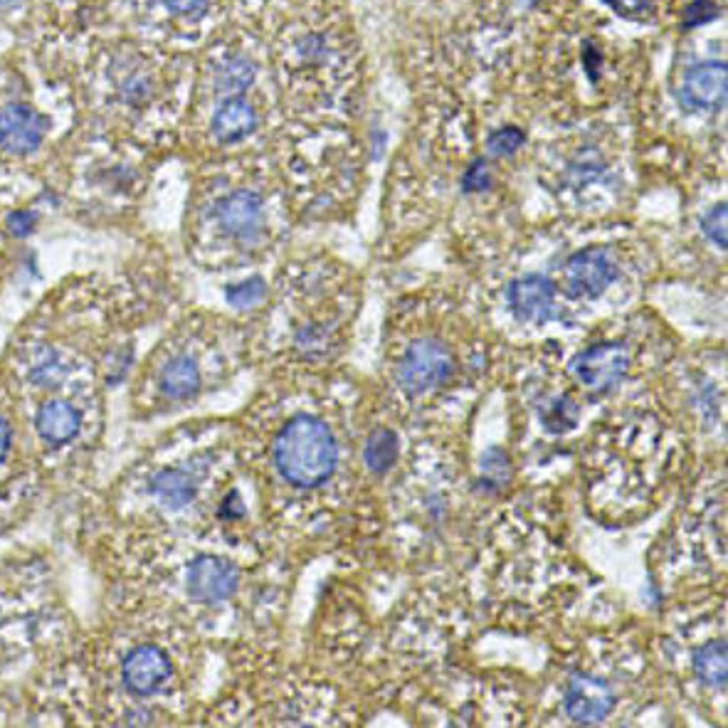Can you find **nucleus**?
I'll use <instances>...</instances> for the list:
<instances>
[{"label":"nucleus","mask_w":728,"mask_h":728,"mask_svg":"<svg viewBox=\"0 0 728 728\" xmlns=\"http://www.w3.org/2000/svg\"><path fill=\"white\" fill-rule=\"evenodd\" d=\"M274 464L294 487H321L336 469V440L329 425L314 415L292 418L274 442Z\"/></svg>","instance_id":"1"},{"label":"nucleus","mask_w":728,"mask_h":728,"mask_svg":"<svg viewBox=\"0 0 728 728\" xmlns=\"http://www.w3.org/2000/svg\"><path fill=\"white\" fill-rule=\"evenodd\" d=\"M452 376V356L447 346L435 339H420L408 348L398 366V383L410 395L430 393L447 383Z\"/></svg>","instance_id":"2"},{"label":"nucleus","mask_w":728,"mask_h":728,"mask_svg":"<svg viewBox=\"0 0 728 728\" xmlns=\"http://www.w3.org/2000/svg\"><path fill=\"white\" fill-rule=\"evenodd\" d=\"M630 356L620 344H595L576 356L571 371L590 390H610L627 376Z\"/></svg>","instance_id":"3"},{"label":"nucleus","mask_w":728,"mask_h":728,"mask_svg":"<svg viewBox=\"0 0 728 728\" xmlns=\"http://www.w3.org/2000/svg\"><path fill=\"white\" fill-rule=\"evenodd\" d=\"M238 566L220 556H200L188 568V590L200 603H223L238 593Z\"/></svg>","instance_id":"4"},{"label":"nucleus","mask_w":728,"mask_h":728,"mask_svg":"<svg viewBox=\"0 0 728 728\" xmlns=\"http://www.w3.org/2000/svg\"><path fill=\"white\" fill-rule=\"evenodd\" d=\"M615 694L608 682L590 677V674H576L566 689V711L578 724H598L613 711Z\"/></svg>","instance_id":"5"},{"label":"nucleus","mask_w":728,"mask_h":728,"mask_svg":"<svg viewBox=\"0 0 728 728\" xmlns=\"http://www.w3.org/2000/svg\"><path fill=\"white\" fill-rule=\"evenodd\" d=\"M48 134V119L25 104L0 109V146L10 154L35 151Z\"/></svg>","instance_id":"6"},{"label":"nucleus","mask_w":728,"mask_h":728,"mask_svg":"<svg viewBox=\"0 0 728 728\" xmlns=\"http://www.w3.org/2000/svg\"><path fill=\"white\" fill-rule=\"evenodd\" d=\"M568 287L580 297H598L618 277V265L608 250H585L568 262Z\"/></svg>","instance_id":"7"},{"label":"nucleus","mask_w":728,"mask_h":728,"mask_svg":"<svg viewBox=\"0 0 728 728\" xmlns=\"http://www.w3.org/2000/svg\"><path fill=\"white\" fill-rule=\"evenodd\" d=\"M218 220L232 238L255 242L262 235V228H265V205H262L260 196L238 191L218 205Z\"/></svg>","instance_id":"8"},{"label":"nucleus","mask_w":728,"mask_h":728,"mask_svg":"<svg viewBox=\"0 0 728 728\" xmlns=\"http://www.w3.org/2000/svg\"><path fill=\"white\" fill-rule=\"evenodd\" d=\"M171 677V662L158 647H139L124 660V684L134 694H154Z\"/></svg>","instance_id":"9"},{"label":"nucleus","mask_w":728,"mask_h":728,"mask_svg":"<svg viewBox=\"0 0 728 728\" xmlns=\"http://www.w3.org/2000/svg\"><path fill=\"white\" fill-rule=\"evenodd\" d=\"M556 289L546 277H524L509 287V309L521 321H541L553 312Z\"/></svg>","instance_id":"10"},{"label":"nucleus","mask_w":728,"mask_h":728,"mask_svg":"<svg viewBox=\"0 0 728 728\" xmlns=\"http://www.w3.org/2000/svg\"><path fill=\"white\" fill-rule=\"evenodd\" d=\"M728 70L724 62H706L694 67L684 82V99L696 109H719L726 102Z\"/></svg>","instance_id":"11"},{"label":"nucleus","mask_w":728,"mask_h":728,"mask_svg":"<svg viewBox=\"0 0 728 728\" xmlns=\"http://www.w3.org/2000/svg\"><path fill=\"white\" fill-rule=\"evenodd\" d=\"M257 129V114L245 99L232 97L220 104L213 116V134L223 144L240 141Z\"/></svg>","instance_id":"12"},{"label":"nucleus","mask_w":728,"mask_h":728,"mask_svg":"<svg viewBox=\"0 0 728 728\" xmlns=\"http://www.w3.org/2000/svg\"><path fill=\"white\" fill-rule=\"evenodd\" d=\"M80 422L82 418L77 413V408H72L70 403H65V400H50V403L40 408L35 425L42 437L62 445V442H70L77 435Z\"/></svg>","instance_id":"13"},{"label":"nucleus","mask_w":728,"mask_h":728,"mask_svg":"<svg viewBox=\"0 0 728 728\" xmlns=\"http://www.w3.org/2000/svg\"><path fill=\"white\" fill-rule=\"evenodd\" d=\"M151 492L161 499L168 509H183L196 497V484L183 472H158L151 479Z\"/></svg>","instance_id":"14"},{"label":"nucleus","mask_w":728,"mask_h":728,"mask_svg":"<svg viewBox=\"0 0 728 728\" xmlns=\"http://www.w3.org/2000/svg\"><path fill=\"white\" fill-rule=\"evenodd\" d=\"M694 672L706 687H726V642L716 640L694 654Z\"/></svg>","instance_id":"15"},{"label":"nucleus","mask_w":728,"mask_h":728,"mask_svg":"<svg viewBox=\"0 0 728 728\" xmlns=\"http://www.w3.org/2000/svg\"><path fill=\"white\" fill-rule=\"evenodd\" d=\"M161 388L166 395L171 398H191L198 393L200 388V373L198 366L191 358H176L166 366V371L161 376Z\"/></svg>","instance_id":"16"},{"label":"nucleus","mask_w":728,"mask_h":728,"mask_svg":"<svg viewBox=\"0 0 728 728\" xmlns=\"http://www.w3.org/2000/svg\"><path fill=\"white\" fill-rule=\"evenodd\" d=\"M398 457V440L390 430H378L368 437L366 445V464L376 474H383L395 464Z\"/></svg>","instance_id":"17"},{"label":"nucleus","mask_w":728,"mask_h":728,"mask_svg":"<svg viewBox=\"0 0 728 728\" xmlns=\"http://www.w3.org/2000/svg\"><path fill=\"white\" fill-rule=\"evenodd\" d=\"M252 80H255V70H252V65L245 60L232 57L218 70V89L223 94H230V97L232 94L245 92L252 84Z\"/></svg>","instance_id":"18"},{"label":"nucleus","mask_w":728,"mask_h":728,"mask_svg":"<svg viewBox=\"0 0 728 728\" xmlns=\"http://www.w3.org/2000/svg\"><path fill=\"white\" fill-rule=\"evenodd\" d=\"M541 420H544L546 430L556 432V435L558 432H568L578 422V405L571 398H558L544 410Z\"/></svg>","instance_id":"19"},{"label":"nucleus","mask_w":728,"mask_h":728,"mask_svg":"<svg viewBox=\"0 0 728 728\" xmlns=\"http://www.w3.org/2000/svg\"><path fill=\"white\" fill-rule=\"evenodd\" d=\"M262 297H265V282L262 279H250V282H242L238 287L230 289V302L235 304V307H252V304H257Z\"/></svg>","instance_id":"20"},{"label":"nucleus","mask_w":728,"mask_h":728,"mask_svg":"<svg viewBox=\"0 0 728 728\" xmlns=\"http://www.w3.org/2000/svg\"><path fill=\"white\" fill-rule=\"evenodd\" d=\"M701 228L706 232V238H711L719 247H726V205L719 203L716 208H711L701 220Z\"/></svg>","instance_id":"21"},{"label":"nucleus","mask_w":728,"mask_h":728,"mask_svg":"<svg viewBox=\"0 0 728 728\" xmlns=\"http://www.w3.org/2000/svg\"><path fill=\"white\" fill-rule=\"evenodd\" d=\"M521 144H524V134L519 129H511V126H506V129H502V131H497L492 136L489 151L494 156H511L514 151H519Z\"/></svg>","instance_id":"22"},{"label":"nucleus","mask_w":728,"mask_h":728,"mask_svg":"<svg viewBox=\"0 0 728 728\" xmlns=\"http://www.w3.org/2000/svg\"><path fill=\"white\" fill-rule=\"evenodd\" d=\"M489 186V173H487V163L484 161H477L472 168H469V173L467 178H464V191H484V188Z\"/></svg>","instance_id":"23"},{"label":"nucleus","mask_w":728,"mask_h":728,"mask_svg":"<svg viewBox=\"0 0 728 728\" xmlns=\"http://www.w3.org/2000/svg\"><path fill=\"white\" fill-rule=\"evenodd\" d=\"M163 3L173 15H196L203 13L208 0H163Z\"/></svg>","instance_id":"24"},{"label":"nucleus","mask_w":728,"mask_h":728,"mask_svg":"<svg viewBox=\"0 0 728 728\" xmlns=\"http://www.w3.org/2000/svg\"><path fill=\"white\" fill-rule=\"evenodd\" d=\"M716 13V8L709 3V0H696L689 10V20L692 23H706V20H711Z\"/></svg>","instance_id":"25"},{"label":"nucleus","mask_w":728,"mask_h":728,"mask_svg":"<svg viewBox=\"0 0 728 728\" xmlns=\"http://www.w3.org/2000/svg\"><path fill=\"white\" fill-rule=\"evenodd\" d=\"M610 3L615 6L618 13L632 15V13H640V10L647 6V0H610Z\"/></svg>","instance_id":"26"},{"label":"nucleus","mask_w":728,"mask_h":728,"mask_svg":"<svg viewBox=\"0 0 728 728\" xmlns=\"http://www.w3.org/2000/svg\"><path fill=\"white\" fill-rule=\"evenodd\" d=\"M10 228H13L15 235H28L30 230H33V218L30 215H13L10 218Z\"/></svg>","instance_id":"27"},{"label":"nucleus","mask_w":728,"mask_h":728,"mask_svg":"<svg viewBox=\"0 0 728 728\" xmlns=\"http://www.w3.org/2000/svg\"><path fill=\"white\" fill-rule=\"evenodd\" d=\"M10 445V430L3 420H0V457L6 455V450Z\"/></svg>","instance_id":"28"}]
</instances>
